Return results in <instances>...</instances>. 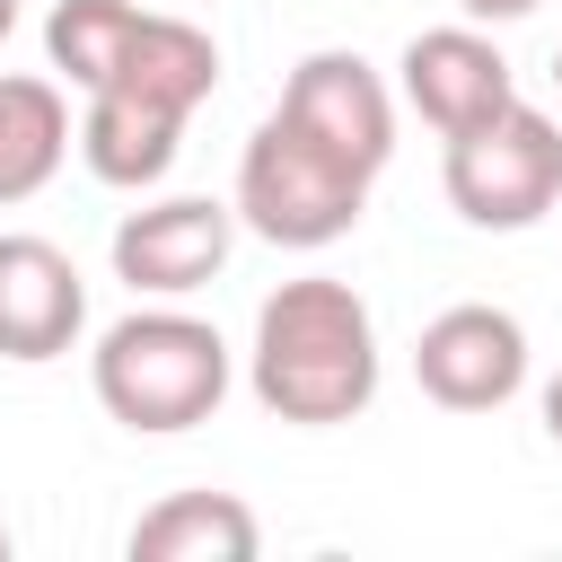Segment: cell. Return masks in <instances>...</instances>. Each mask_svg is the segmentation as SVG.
I'll use <instances>...</instances> for the list:
<instances>
[{
    "label": "cell",
    "mask_w": 562,
    "mask_h": 562,
    "mask_svg": "<svg viewBox=\"0 0 562 562\" xmlns=\"http://www.w3.org/2000/svg\"><path fill=\"white\" fill-rule=\"evenodd\" d=\"M246 386L272 422L299 430H334L351 413H369L378 395V325L369 299L351 281H281L255 307V351H246Z\"/></svg>",
    "instance_id": "6da1fadb"
},
{
    "label": "cell",
    "mask_w": 562,
    "mask_h": 562,
    "mask_svg": "<svg viewBox=\"0 0 562 562\" xmlns=\"http://www.w3.org/2000/svg\"><path fill=\"white\" fill-rule=\"evenodd\" d=\"M88 378H97V404L123 430L167 439V430H193V422L220 413V395H228V342H220V325H202L184 307H132L123 325L97 334Z\"/></svg>",
    "instance_id": "7a4b0ae2"
},
{
    "label": "cell",
    "mask_w": 562,
    "mask_h": 562,
    "mask_svg": "<svg viewBox=\"0 0 562 562\" xmlns=\"http://www.w3.org/2000/svg\"><path fill=\"white\" fill-rule=\"evenodd\" d=\"M228 211H237L255 237L316 255V246H334V237L360 228V211H369V167H351L342 149H325L316 132H299V123L272 105V114L255 123L246 158H237V202H228Z\"/></svg>",
    "instance_id": "3957f363"
},
{
    "label": "cell",
    "mask_w": 562,
    "mask_h": 562,
    "mask_svg": "<svg viewBox=\"0 0 562 562\" xmlns=\"http://www.w3.org/2000/svg\"><path fill=\"white\" fill-rule=\"evenodd\" d=\"M439 184H448V202H457L465 228H501V237L536 228L562 202V123L509 97L492 123H474V132L448 140Z\"/></svg>",
    "instance_id": "277c9868"
},
{
    "label": "cell",
    "mask_w": 562,
    "mask_h": 562,
    "mask_svg": "<svg viewBox=\"0 0 562 562\" xmlns=\"http://www.w3.org/2000/svg\"><path fill=\"white\" fill-rule=\"evenodd\" d=\"M413 378L448 413H501L527 386V325L509 307H448L413 342Z\"/></svg>",
    "instance_id": "5b68a950"
},
{
    "label": "cell",
    "mask_w": 562,
    "mask_h": 562,
    "mask_svg": "<svg viewBox=\"0 0 562 562\" xmlns=\"http://www.w3.org/2000/svg\"><path fill=\"white\" fill-rule=\"evenodd\" d=\"M228 246H237V211H228V202H211V193H167V202L132 211V220L114 228V272H123L132 290H149V299H184V290L220 281Z\"/></svg>",
    "instance_id": "8992f818"
},
{
    "label": "cell",
    "mask_w": 562,
    "mask_h": 562,
    "mask_svg": "<svg viewBox=\"0 0 562 562\" xmlns=\"http://www.w3.org/2000/svg\"><path fill=\"white\" fill-rule=\"evenodd\" d=\"M79 325H88V281H79V263H70L53 237L9 228V237H0V360L44 369V360H61V351L79 342Z\"/></svg>",
    "instance_id": "52a82bcc"
},
{
    "label": "cell",
    "mask_w": 562,
    "mask_h": 562,
    "mask_svg": "<svg viewBox=\"0 0 562 562\" xmlns=\"http://www.w3.org/2000/svg\"><path fill=\"white\" fill-rule=\"evenodd\" d=\"M509 97H518V79H509V61H501V44L483 26H430V35L404 44V105L439 140L492 123Z\"/></svg>",
    "instance_id": "ba28073f"
},
{
    "label": "cell",
    "mask_w": 562,
    "mask_h": 562,
    "mask_svg": "<svg viewBox=\"0 0 562 562\" xmlns=\"http://www.w3.org/2000/svg\"><path fill=\"white\" fill-rule=\"evenodd\" d=\"M281 114L299 132H316L325 149H342L351 167H369V176L395 158V97L360 53H307L281 88Z\"/></svg>",
    "instance_id": "9c48e42d"
},
{
    "label": "cell",
    "mask_w": 562,
    "mask_h": 562,
    "mask_svg": "<svg viewBox=\"0 0 562 562\" xmlns=\"http://www.w3.org/2000/svg\"><path fill=\"white\" fill-rule=\"evenodd\" d=\"M184 123H193V114L149 105V97H132V88H97V97H88V114H79V158H88V176H97V184L140 193V184H158V176L176 167Z\"/></svg>",
    "instance_id": "30bf717a"
},
{
    "label": "cell",
    "mask_w": 562,
    "mask_h": 562,
    "mask_svg": "<svg viewBox=\"0 0 562 562\" xmlns=\"http://www.w3.org/2000/svg\"><path fill=\"white\" fill-rule=\"evenodd\" d=\"M263 527L237 492H167L132 527V562H255Z\"/></svg>",
    "instance_id": "8fae6325"
},
{
    "label": "cell",
    "mask_w": 562,
    "mask_h": 562,
    "mask_svg": "<svg viewBox=\"0 0 562 562\" xmlns=\"http://www.w3.org/2000/svg\"><path fill=\"white\" fill-rule=\"evenodd\" d=\"M70 158V105L53 79H26V70H0V211L9 202H35Z\"/></svg>",
    "instance_id": "7c38bea8"
},
{
    "label": "cell",
    "mask_w": 562,
    "mask_h": 562,
    "mask_svg": "<svg viewBox=\"0 0 562 562\" xmlns=\"http://www.w3.org/2000/svg\"><path fill=\"white\" fill-rule=\"evenodd\" d=\"M140 18H149L140 0H61L44 18V53H53V70L70 88H105L114 61H123V44L140 35Z\"/></svg>",
    "instance_id": "4fadbf2b"
},
{
    "label": "cell",
    "mask_w": 562,
    "mask_h": 562,
    "mask_svg": "<svg viewBox=\"0 0 562 562\" xmlns=\"http://www.w3.org/2000/svg\"><path fill=\"white\" fill-rule=\"evenodd\" d=\"M457 9H465V26H509V18H527L544 0H457Z\"/></svg>",
    "instance_id": "5bb4252c"
},
{
    "label": "cell",
    "mask_w": 562,
    "mask_h": 562,
    "mask_svg": "<svg viewBox=\"0 0 562 562\" xmlns=\"http://www.w3.org/2000/svg\"><path fill=\"white\" fill-rule=\"evenodd\" d=\"M544 430H553V448H562V369L544 378Z\"/></svg>",
    "instance_id": "9a60e30c"
},
{
    "label": "cell",
    "mask_w": 562,
    "mask_h": 562,
    "mask_svg": "<svg viewBox=\"0 0 562 562\" xmlns=\"http://www.w3.org/2000/svg\"><path fill=\"white\" fill-rule=\"evenodd\" d=\"M9 26H18V0H0V44H9Z\"/></svg>",
    "instance_id": "2e32d148"
},
{
    "label": "cell",
    "mask_w": 562,
    "mask_h": 562,
    "mask_svg": "<svg viewBox=\"0 0 562 562\" xmlns=\"http://www.w3.org/2000/svg\"><path fill=\"white\" fill-rule=\"evenodd\" d=\"M0 562H9V527H0Z\"/></svg>",
    "instance_id": "e0dca14e"
},
{
    "label": "cell",
    "mask_w": 562,
    "mask_h": 562,
    "mask_svg": "<svg viewBox=\"0 0 562 562\" xmlns=\"http://www.w3.org/2000/svg\"><path fill=\"white\" fill-rule=\"evenodd\" d=\"M553 88H562V53H553Z\"/></svg>",
    "instance_id": "ac0fdd59"
}]
</instances>
